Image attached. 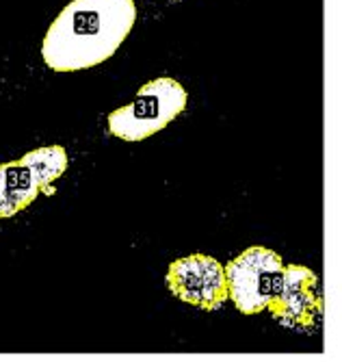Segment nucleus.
I'll use <instances>...</instances> for the list:
<instances>
[{
  "mask_svg": "<svg viewBox=\"0 0 342 362\" xmlns=\"http://www.w3.org/2000/svg\"><path fill=\"white\" fill-rule=\"evenodd\" d=\"M134 22V0H72L46 33L44 63L54 72L95 68L117 52Z\"/></svg>",
  "mask_w": 342,
  "mask_h": 362,
  "instance_id": "f257e3e1",
  "label": "nucleus"
},
{
  "mask_svg": "<svg viewBox=\"0 0 342 362\" xmlns=\"http://www.w3.org/2000/svg\"><path fill=\"white\" fill-rule=\"evenodd\" d=\"M189 93L176 78H156L136 91L134 100L109 115V133L124 141H143L187 109Z\"/></svg>",
  "mask_w": 342,
  "mask_h": 362,
  "instance_id": "f03ea898",
  "label": "nucleus"
},
{
  "mask_svg": "<svg viewBox=\"0 0 342 362\" xmlns=\"http://www.w3.org/2000/svg\"><path fill=\"white\" fill-rule=\"evenodd\" d=\"M67 152L61 146L30 150L20 160L0 165V219H9L30 206L42 193H52V182L67 170Z\"/></svg>",
  "mask_w": 342,
  "mask_h": 362,
  "instance_id": "7ed1b4c3",
  "label": "nucleus"
},
{
  "mask_svg": "<svg viewBox=\"0 0 342 362\" xmlns=\"http://www.w3.org/2000/svg\"><path fill=\"white\" fill-rule=\"evenodd\" d=\"M284 262L269 247H249L225 267L228 298L243 315L262 313L280 293Z\"/></svg>",
  "mask_w": 342,
  "mask_h": 362,
  "instance_id": "20e7f679",
  "label": "nucleus"
},
{
  "mask_svg": "<svg viewBox=\"0 0 342 362\" xmlns=\"http://www.w3.org/2000/svg\"><path fill=\"white\" fill-rule=\"evenodd\" d=\"M167 288L191 306L215 310L228 300L225 267L206 254L178 258L167 269Z\"/></svg>",
  "mask_w": 342,
  "mask_h": 362,
  "instance_id": "39448f33",
  "label": "nucleus"
},
{
  "mask_svg": "<svg viewBox=\"0 0 342 362\" xmlns=\"http://www.w3.org/2000/svg\"><path fill=\"white\" fill-rule=\"evenodd\" d=\"M317 276L303 265H284L280 293L266 306L276 319L290 325L310 327L323 313V300L317 291Z\"/></svg>",
  "mask_w": 342,
  "mask_h": 362,
  "instance_id": "423d86ee",
  "label": "nucleus"
}]
</instances>
